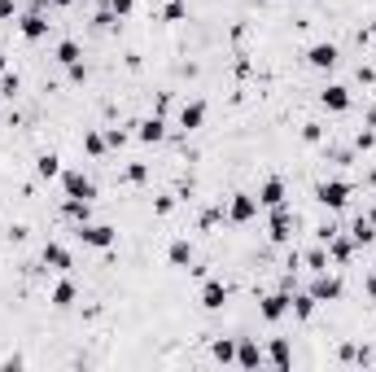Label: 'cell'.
Wrapping results in <instances>:
<instances>
[{"label": "cell", "instance_id": "6da1fadb", "mask_svg": "<svg viewBox=\"0 0 376 372\" xmlns=\"http://www.w3.org/2000/svg\"><path fill=\"white\" fill-rule=\"evenodd\" d=\"M74 237L84 245H92V250H114V241H118V232L110 223H74Z\"/></svg>", "mask_w": 376, "mask_h": 372}, {"label": "cell", "instance_id": "7a4b0ae2", "mask_svg": "<svg viewBox=\"0 0 376 372\" xmlns=\"http://www.w3.org/2000/svg\"><path fill=\"white\" fill-rule=\"evenodd\" d=\"M350 180H324L319 188H315V202L324 206V210H341V206H350Z\"/></svg>", "mask_w": 376, "mask_h": 372}, {"label": "cell", "instance_id": "3957f363", "mask_svg": "<svg viewBox=\"0 0 376 372\" xmlns=\"http://www.w3.org/2000/svg\"><path fill=\"white\" fill-rule=\"evenodd\" d=\"M341 276H329V267H324V271H315V281H311V298H315V303H337V298H341Z\"/></svg>", "mask_w": 376, "mask_h": 372}, {"label": "cell", "instance_id": "277c9868", "mask_svg": "<svg viewBox=\"0 0 376 372\" xmlns=\"http://www.w3.org/2000/svg\"><path fill=\"white\" fill-rule=\"evenodd\" d=\"M337 62H341V48L333 40H319V44L307 48V66H315V70H333Z\"/></svg>", "mask_w": 376, "mask_h": 372}, {"label": "cell", "instance_id": "5b68a950", "mask_svg": "<svg viewBox=\"0 0 376 372\" xmlns=\"http://www.w3.org/2000/svg\"><path fill=\"white\" fill-rule=\"evenodd\" d=\"M293 215H289V206H271V219H267V237L275 241V245H285L289 237H293Z\"/></svg>", "mask_w": 376, "mask_h": 372}, {"label": "cell", "instance_id": "8992f818", "mask_svg": "<svg viewBox=\"0 0 376 372\" xmlns=\"http://www.w3.org/2000/svg\"><path fill=\"white\" fill-rule=\"evenodd\" d=\"M289 303H293V293H285V289H275V293H267V298H263V307H258V315L267 320V325H280V320L289 315Z\"/></svg>", "mask_w": 376, "mask_h": 372}, {"label": "cell", "instance_id": "52a82bcc", "mask_svg": "<svg viewBox=\"0 0 376 372\" xmlns=\"http://www.w3.org/2000/svg\"><path fill=\"white\" fill-rule=\"evenodd\" d=\"M319 106L329 110V114H346L350 106H355V96H350V88H346V84H329V88L319 92Z\"/></svg>", "mask_w": 376, "mask_h": 372}, {"label": "cell", "instance_id": "ba28073f", "mask_svg": "<svg viewBox=\"0 0 376 372\" xmlns=\"http://www.w3.org/2000/svg\"><path fill=\"white\" fill-rule=\"evenodd\" d=\"M258 210H271V206H285V197H289V188H285V180L280 176H271V180H263L258 184Z\"/></svg>", "mask_w": 376, "mask_h": 372}, {"label": "cell", "instance_id": "9c48e42d", "mask_svg": "<svg viewBox=\"0 0 376 372\" xmlns=\"http://www.w3.org/2000/svg\"><path fill=\"white\" fill-rule=\"evenodd\" d=\"M62 188H66V197H84V202L96 197V184L84 176V171H62Z\"/></svg>", "mask_w": 376, "mask_h": 372}, {"label": "cell", "instance_id": "30bf717a", "mask_svg": "<svg viewBox=\"0 0 376 372\" xmlns=\"http://www.w3.org/2000/svg\"><path fill=\"white\" fill-rule=\"evenodd\" d=\"M48 27H53V22L44 18V9H31V13H22V18H18L22 40H44V35H48Z\"/></svg>", "mask_w": 376, "mask_h": 372}, {"label": "cell", "instance_id": "8fae6325", "mask_svg": "<svg viewBox=\"0 0 376 372\" xmlns=\"http://www.w3.org/2000/svg\"><path fill=\"white\" fill-rule=\"evenodd\" d=\"M254 215H258V197L254 193H237L232 202H228V219L232 223H249Z\"/></svg>", "mask_w": 376, "mask_h": 372}, {"label": "cell", "instance_id": "7c38bea8", "mask_svg": "<svg viewBox=\"0 0 376 372\" xmlns=\"http://www.w3.org/2000/svg\"><path fill=\"white\" fill-rule=\"evenodd\" d=\"M40 259H44V267H53V271H70V267H74L70 250H66V245H57V241H48Z\"/></svg>", "mask_w": 376, "mask_h": 372}, {"label": "cell", "instance_id": "4fadbf2b", "mask_svg": "<svg viewBox=\"0 0 376 372\" xmlns=\"http://www.w3.org/2000/svg\"><path fill=\"white\" fill-rule=\"evenodd\" d=\"M202 307L206 311H223V307H228V285H223V281H206L202 285Z\"/></svg>", "mask_w": 376, "mask_h": 372}, {"label": "cell", "instance_id": "5bb4252c", "mask_svg": "<svg viewBox=\"0 0 376 372\" xmlns=\"http://www.w3.org/2000/svg\"><path fill=\"white\" fill-rule=\"evenodd\" d=\"M136 140H140V145H162V140H166V123H162L158 114L144 118L140 128H136Z\"/></svg>", "mask_w": 376, "mask_h": 372}, {"label": "cell", "instance_id": "9a60e30c", "mask_svg": "<svg viewBox=\"0 0 376 372\" xmlns=\"http://www.w3.org/2000/svg\"><path fill=\"white\" fill-rule=\"evenodd\" d=\"M206 123V101H184L180 106V128L184 132H197Z\"/></svg>", "mask_w": 376, "mask_h": 372}, {"label": "cell", "instance_id": "2e32d148", "mask_svg": "<svg viewBox=\"0 0 376 372\" xmlns=\"http://www.w3.org/2000/svg\"><path fill=\"white\" fill-rule=\"evenodd\" d=\"M271 368H293V351H289V342L285 337H275L271 346H267V355H263Z\"/></svg>", "mask_w": 376, "mask_h": 372}, {"label": "cell", "instance_id": "e0dca14e", "mask_svg": "<svg viewBox=\"0 0 376 372\" xmlns=\"http://www.w3.org/2000/svg\"><path fill=\"white\" fill-rule=\"evenodd\" d=\"M329 259H333V263H350V259H355V237L333 232V241H329Z\"/></svg>", "mask_w": 376, "mask_h": 372}, {"label": "cell", "instance_id": "ac0fdd59", "mask_svg": "<svg viewBox=\"0 0 376 372\" xmlns=\"http://www.w3.org/2000/svg\"><path fill=\"white\" fill-rule=\"evenodd\" d=\"M62 215L74 219V223H92V202H84V197H66V202H62Z\"/></svg>", "mask_w": 376, "mask_h": 372}, {"label": "cell", "instance_id": "d6986e66", "mask_svg": "<svg viewBox=\"0 0 376 372\" xmlns=\"http://www.w3.org/2000/svg\"><path fill=\"white\" fill-rule=\"evenodd\" d=\"M237 363H241V368H258V363H267L263 351H258V342H249V337L237 342Z\"/></svg>", "mask_w": 376, "mask_h": 372}, {"label": "cell", "instance_id": "ffe728a7", "mask_svg": "<svg viewBox=\"0 0 376 372\" xmlns=\"http://www.w3.org/2000/svg\"><path fill=\"white\" fill-rule=\"evenodd\" d=\"M74 298H79V289H74V281H57L53 285V293H48V303H53V307H74Z\"/></svg>", "mask_w": 376, "mask_h": 372}, {"label": "cell", "instance_id": "44dd1931", "mask_svg": "<svg viewBox=\"0 0 376 372\" xmlns=\"http://www.w3.org/2000/svg\"><path fill=\"white\" fill-rule=\"evenodd\" d=\"M166 263H171V267H188V263H193V241H184V237H180V241H171Z\"/></svg>", "mask_w": 376, "mask_h": 372}, {"label": "cell", "instance_id": "7402d4cb", "mask_svg": "<svg viewBox=\"0 0 376 372\" xmlns=\"http://www.w3.org/2000/svg\"><path fill=\"white\" fill-rule=\"evenodd\" d=\"M35 176H40V180H57V176H62V158H57V154H40V158H35Z\"/></svg>", "mask_w": 376, "mask_h": 372}, {"label": "cell", "instance_id": "603a6c76", "mask_svg": "<svg viewBox=\"0 0 376 372\" xmlns=\"http://www.w3.org/2000/svg\"><path fill=\"white\" fill-rule=\"evenodd\" d=\"M315 307H319V303H315L311 293H293V303H289V311H293L297 320H311V315H315Z\"/></svg>", "mask_w": 376, "mask_h": 372}, {"label": "cell", "instance_id": "cb8c5ba5", "mask_svg": "<svg viewBox=\"0 0 376 372\" xmlns=\"http://www.w3.org/2000/svg\"><path fill=\"white\" fill-rule=\"evenodd\" d=\"M350 237H355V245H372V241H376V223H372V219H355Z\"/></svg>", "mask_w": 376, "mask_h": 372}, {"label": "cell", "instance_id": "d4e9b609", "mask_svg": "<svg viewBox=\"0 0 376 372\" xmlns=\"http://www.w3.org/2000/svg\"><path fill=\"white\" fill-rule=\"evenodd\" d=\"M57 62H62V66H74V62H84V48L74 44V40H62V44H57Z\"/></svg>", "mask_w": 376, "mask_h": 372}, {"label": "cell", "instance_id": "484cf974", "mask_svg": "<svg viewBox=\"0 0 376 372\" xmlns=\"http://www.w3.org/2000/svg\"><path fill=\"white\" fill-rule=\"evenodd\" d=\"M210 355H215L219 363H237V342H228V337H219V342L210 346Z\"/></svg>", "mask_w": 376, "mask_h": 372}, {"label": "cell", "instance_id": "4316f807", "mask_svg": "<svg viewBox=\"0 0 376 372\" xmlns=\"http://www.w3.org/2000/svg\"><path fill=\"white\" fill-rule=\"evenodd\" d=\"M18 88H22V79H18L13 70H5V74H0V96H9V101H13V96H18Z\"/></svg>", "mask_w": 376, "mask_h": 372}, {"label": "cell", "instance_id": "83f0119b", "mask_svg": "<svg viewBox=\"0 0 376 372\" xmlns=\"http://www.w3.org/2000/svg\"><path fill=\"white\" fill-rule=\"evenodd\" d=\"M84 149H88L92 158H101V154H106L110 145H106V136H101V132H88V136H84Z\"/></svg>", "mask_w": 376, "mask_h": 372}, {"label": "cell", "instance_id": "f1b7e54d", "mask_svg": "<svg viewBox=\"0 0 376 372\" xmlns=\"http://www.w3.org/2000/svg\"><path fill=\"white\" fill-rule=\"evenodd\" d=\"M188 18V5H184V0H171V5L162 9V22H184Z\"/></svg>", "mask_w": 376, "mask_h": 372}, {"label": "cell", "instance_id": "f546056e", "mask_svg": "<svg viewBox=\"0 0 376 372\" xmlns=\"http://www.w3.org/2000/svg\"><path fill=\"white\" fill-rule=\"evenodd\" d=\"M123 180H127V184H144V180H149V167H144V162H132L127 171H123Z\"/></svg>", "mask_w": 376, "mask_h": 372}, {"label": "cell", "instance_id": "4dcf8cb0", "mask_svg": "<svg viewBox=\"0 0 376 372\" xmlns=\"http://www.w3.org/2000/svg\"><path fill=\"white\" fill-rule=\"evenodd\" d=\"M307 267H311V271H324V267H329V254H324V245L307 250Z\"/></svg>", "mask_w": 376, "mask_h": 372}, {"label": "cell", "instance_id": "1f68e13d", "mask_svg": "<svg viewBox=\"0 0 376 372\" xmlns=\"http://www.w3.org/2000/svg\"><path fill=\"white\" fill-rule=\"evenodd\" d=\"M302 140H307V145H319V140H324V128H319V123H307V128H302Z\"/></svg>", "mask_w": 376, "mask_h": 372}, {"label": "cell", "instance_id": "d6a6232c", "mask_svg": "<svg viewBox=\"0 0 376 372\" xmlns=\"http://www.w3.org/2000/svg\"><path fill=\"white\" fill-rule=\"evenodd\" d=\"M372 145H376V132H372V128L355 136V149H359V154H368V149H372Z\"/></svg>", "mask_w": 376, "mask_h": 372}, {"label": "cell", "instance_id": "836d02e7", "mask_svg": "<svg viewBox=\"0 0 376 372\" xmlns=\"http://www.w3.org/2000/svg\"><path fill=\"white\" fill-rule=\"evenodd\" d=\"M110 9H114V18H127L136 9V0H110Z\"/></svg>", "mask_w": 376, "mask_h": 372}, {"label": "cell", "instance_id": "e575fe53", "mask_svg": "<svg viewBox=\"0 0 376 372\" xmlns=\"http://www.w3.org/2000/svg\"><path fill=\"white\" fill-rule=\"evenodd\" d=\"M66 74H70V84H84V79H88V66L74 62V66H66Z\"/></svg>", "mask_w": 376, "mask_h": 372}, {"label": "cell", "instance_id": "d590c367", "mask_svg": "<svg viewBox=\"0 0 376 372\" xmlns=\"http://www.w3.org/2000/svg\"><path fill=\"white\" fill-rule=\"evenodd\" d=\"M106 145H110V149H123V145H127V132H118V128H110V132H106Z\"/></svg>", "mask_w": 376, "mask_h": 372}, {"label": "cell", "instance_id": "8d00e7d4", "mask_svg": "<svg viewBox=\"0 0 376 372\" xmlns=\"http://www.w3.org/2000/svg\"><path fill=\"white\" fill-rule=\"evenodd\" d=\"M18 13V0H0V22H9Z\"/></svg>", "mask_w": 376, "mask_h": 372}, {"label": "cell", "instance_id": "74e56055", "mask_svg": "<svg viewBox=\"0 0 376 372\" xmlns=\"http://www.w3.org/2000/svg\"><path fill=\"white\" fill-rule=\"evenodd\" d=\"M154 210H158V215H171V210H175V197H158Z\"/></svg>", "mask_w": 376, "mask_h": 372}, {"label": "cell", "instance_id": "f35d334b", "mask_svg": "<svg viewBox=\"0 0 376 372\" xmlns=\"http://www.w3.org/2000/svg\"><path fill=\"white\" fill-rule=\"evenodd\" d=\"M333 232H337L333 223H319V232H315V237H319V245H329V241H333Z\"/></svg>", "mask_w": 376, "mask_h": 372}, {"label": "cell", "instance_id": "ab89813d", "mask_svg": "<svg viewBox=\"0 0 376 372\" xmlns=\"http://www.w3.org/2000/svg\"><path fill=\"white\" fill-rule=\"evenodd\" d=\"M368 298L376 303V276H368Z\"/></svg>", "mask_w": 376, "mask_h": 372}, {"label": "cell", "instance_id": "60d3db41", "mask_svg": "<svg viewBox=\"0 0 376 372\" xmlns=\"http://www.w3.org/2000/svg\"><path fill=\"white\" fill-rule=\"evenodd\" d=\"M368 128H372V132H376V106H372V110H368Z\"/></svg>", "mask_w": 376, "mask_h": 372}, {"label": "cell", "instance_id": "b9f144b4", "mask_svg": "<svg viewBox=\"0 0 376 372\" xmlns=\"http://www.w3.org/2000/svg\"><path fill=\"white\" fill-rule=\"evenodd\" d=\"M48 5H57V9H66V5H74V0H48Z\"/></svg>", "mask_w": 376, "mask_h": 372}, {"label": "cell", "instance_id": "7bdbcfd3", "mask_svg": "<svg viewBox=\"0 0 376 372\" xmlns=\"http://www.w3.org/2000/svg\"><path fill=\"white\" fill-rule=\"evenodd\" d=\"M372 184H376V171H372Z\"/></svg>", "mask_w": 376, "mask_h": 372}, {"label": "cell", "instance_id": "ee69618b", "mask_svg": "<svg viewBox=\"0 0 376 372\" xmlns=\"http://www.w3.org/2000/svg\"><path fill=\"white\" fill-rule=\"evenodd\" d=\"M74 5H79V0H74Z\"/></svg>", "mask_w": 376, "mask_h": 372}]
</instances>
